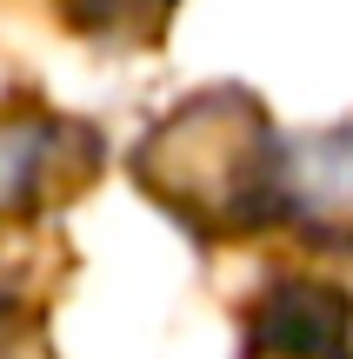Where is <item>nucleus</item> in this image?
Returning a JSON list of instances; mask_svg holds the SVG:
<instances>
[{
    "mask_svg": "<svg viewBox=\"0 0 353 359\" xmlns=\"http://www.w3.org/2000/svg\"><path fill=\"white\" fill-rule=\"evenodd\" d=\"M133 173L160 206L207 233L260 226L267 213H287L280 200V173H287V147L267 127L260 100L234 87H213L180 100L133 154Z\"/></svg>",
    "mask_w": 353,
    "mask_h": 359,
    "instance_id": "nucleus-1",
    "label": "nucleus"
},
{
    "mask_svg": "<svg viewBox=\"0 0 353 359\" xmlns=\"http://www.w3.org/2000/svg\"><path fill=\"white\" fill-rule=\"evenodd\" d=\"M100 140L60 114H0V219L87 187Z\"/></svg>",
    "mask_w": 353,
    "mask_h": 359,
    "instance_id": "nucleus-2",
    "label": "nucleus"
},
{
    "mask_svg": "<svg viewBox=\"0 0 353 359\" xmlns=\"http://www.w3.org/2000/svg\"><path fill=\"white\" fill-rule=\"evenodd\" d=\"M260 339L287 359H347L353 306L340 280H280L260 306Z\"/></svg>",
    "mask_w": 353,
    "mask_h": 359,
    "instance_id": "nucleus-3",
    "label": "nucleus"
},
{
    "mask_svg": "<svg viewBox=\"0 0 353 359\" xmlns=\"http://www.w3.org/2000/svg\"><path fill=\"white\" fill-rule=\"evenodd\" d=\"M280 200H287V213H307V219H353V127L293 140Z\"/></svg>",
    "mask_w": 353,
    "mask_h": 359,
    "instance_id": "nucleus-4",
    "label": "nucleus"
},
{
    "mask_svg": "<svg viewBox=\"0 0 353 359\" xmlns=\"http://www.w3.org/2000/svg\"><path fill=\"white\" fill-rule=\"evenodd\" d=\"M60 7L74 27H87L100 40H154L167 27L173 0H60Z\"/></svg>",
    "mask_w": 353,
    "mask_h": 359,
    "instance_id": "nucleus-5",
    "label": "nucleus"
},
{
    "mask_svg": "<svg viewBox=\"0 0 353 359\" xmlns=\"http://www.w3.org/2000/svg\"><path fill=\"white\" fill-rule=\"evenodd\" d=\"M340 293H347V306H353V253H347V273H340ZM347 359H353V346H347Z\"/></svg>",
    "mask_w": 353,
    "mask_h": 359,
    "instance_id": "nucleus-6",
    "label": "nucleus"
},
{
    "mask_svg": "<svg viewBox=\"0 0 353 359\" xmlns=\"http://www.w3.org/2000/svg\"><path fill=\"white\" fill-rule=\"evenodd\" d=\"M280 359H287V353H280Z\"/></svg>",
    "mask_w": 353,
    "mask_h": 359,
    "instance_id": "nucleus-7",
    "label": "nucleus"
}]
</instances>
